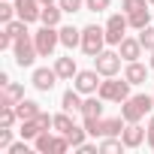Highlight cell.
Here are the masks:
<instances>
[{
	"label": "cell",
	"mask_w": 154,
	"mask_h": 154,
	"mask_svg": "<svg viewBox=\"0 0 154 154\" xmlns=\"http://www.w3.org/2000/svg\"><path fill=\"white\" fill-rule=\"evenodd\" d=\"M151 109H154V94L151 97L148 94H136V97H127L121 103V118L127 124H133V121H142L145 115H151Z\"/></svg>",
	"instance_id": "6da1fadb"
},
{
	"label": "cell",
	"mask_w": 154,
	"mask_h": 154,
	"mask_svg": "<svg viewBox=\"0 0 154 154\" xmlns=\"http://www.w3.org/2000/svg\"><path fill=\"white\" fill-rule=\"evenodd\" d=\"M106 103H124L130 97V82L127 79H118V75H106L100 82V91H97Z\"/></svg>",
	"instance_id": "7a4b0ae2"
},
{
	"label": "cell",
	"mask_w": 154,
	"mask_h": 154,
	"mask_svg": "<svg viewBox=\"0 0 154 154\" xmlns=\"http://www.w3.org/2000/svg\"><path fill=\"white\" fill-rule=\"evenodd\" d=\"M106 45H109V42H106V27H100V24L82 27V45H79V48H82L88 57H97Z\"/></svg>",
	"instance_id": "3957f363"
},
{
	"label": "cell",
	"mask_w": 154,
	"mask_h": 154,
	"mask_svg": "<svg viewBox=\"0 0 154 154\" xmlns=\"http://www.w3.org/2000/svg\"><path fill=\"white\" fill-rule=\"evenodd\" d=\"M33 42H36L39 57H51L54 48L60 45V27H48V24H42V27L33 33Z\"/></svg>",
	"instance_id": "277c9868"
},
{
	"label": "cell",
	"mask_w": 154,
	"mask_h": 154,
	"mask_svg": "<svg viewBox=\"0 0 154 154\" xmlns=\"http://www.w3.org/2000/svg\"><path fill=\"white\" fill-rule=\"evenodd\" d=\"M12 54H15V63H18L21 69H24V66H33V60L39 57L36 42H33V33L18 36V39H15V45H12Z\"/></svg>",
	"instance_id": "5b68a950"
},
{
	"label": "cell",
	"mask_w": 154,
	"mask_h": 154,
	"mask_svg": "<svg viewBox=\"0 0 154 154\" xmlns=\"http://www.w3.org/2000/svg\"><path fill=\"white\" fill-rule=\"evenodd\" d=\"M121 60H124V57H121L118 51L103 48V51L94 57V69L103 75V79H106V75H118V72H121Z\"/></svg>",
	"instance_id": "8992f818"
},
{
	"label": "cell",
	"mask_w": 154,
	"mask_h": 154,
	"mask_svg": "<svg viewBox=\"0 0 154 154\" xmlns=\"http://www.w3.org/2000/svg\"><path fill=\"white\" fill-rule=\"evenodd\" d=\"M127 27H130V21H127L124 12L109 15V21H106V42L109 45H121V39L127 36Z\"/></svg>",
	"instance_id": "52a82bcc"
},
{
	"label": "cell",
	"mask_w": 154,
	"mask_h": 154,
	"mask_svg": "<svg viewBox=\"0 0 154 154\" xmlns=\"http://www.w3.org/2000/svg\"><path fill=\"white\" fill-rule=\"evenodd\" d=\"M100 79H103V75L97 69H79L75 79H72V88L82 91V94H97L100 91Z\"/></svg>",
	"instance_id": "ba28073f"
},
{
	"label": "cell",
	"mask_w": 154,
	"mask_h": 154,
	"mask_svg": "<svg viewBox=\"0 0 154 154\" xmlns=\"http://www.w3.org/2000/svg\"><path fill=\"white\" fill-rule=\"evenodd\" d=\"M57 79H60V75H57V69H54V66H51V69H48V66H36V69H33V75H30V85H33L36 91L48 94V91L57 85Z\"/></svg>",
	"instance_id": "9c48e42d"
},
{
	"label": "cell",
	"mask_w": 154,
	"mask_h": 154,
	"mask_svg": "<svg viewBox=\"0 0 154 154\" xmlns=\"http://www.w3.org/2000/svg\"><path fill=\"white\" fill-rule=\"evenodd\" d=\"M12 3H15V12H18L21 21H27V24L39 21V12H42V3H39V0H12Z\"/></svg>",
	"instance_id": "30bf717a"
},
{
	"label": "cell",
	"mask_w": 154,
	"mask_h": 154,
	"mask_svg": "<svg viewBox=\"0 0 154 154\" xmlns=\"http://www.w3.org/2000/svg\"><path fill=\"white\" fill-rule=\"evenodd\" d=\"M142 51H145V48H142L139 36H136V39H133V36H124V39H121V45H118V54L124 57V63L139 60V57H142Z\"/></svg>",
	"instance_id": "8fae6325"
},
{
	"label": "cell",
	"mask_w": 154,
	"mask_h": 154,
	"mask_svg": "<svg viewBox=\"0 0 154 154\" xmlns=\"http://www.w3.org/2000/svg\"><path fill=\"white\" fill-rule=\"evenodd\" d=\"M145 136H148V130H142V127H139V121L127 124V127H124V133H121V139H124V145H127V148H139V145L145 142Z\"/></svg>",
	"instance_id": "7c38bea8"
},
{
	"label": "cell",
	"mask_w": 154,
	"mask_h": 154,
	"mask_svg": "<svg viewBox=\"0 0 154 154\" xmlns=\"http://www.w3.org/2000/svg\"><path fill=\"white\" fill-rule=\"evenodd\" d=\"M103 103H106V100H103L100 94H88V100L82 103V112H79V115H82V118H103Z\"/></svg>",
	"instance_id": "4fadbf2b"
},
{
	"label": "cell",
	"mask_w": 154,
	"mask_h": 154,
	"mask_svg": "<svg viewBox=\"0 0 154 154\" xmlns=\"http://www.w3.org/2000/svg\"><path fill=\"white\" fill-rule=\"evenodd\" d=\"M82 91H75V88H69V91H63V97H60V109L63 112H69V115H75V112H82Z\"/></svg>",
	"instance_id": "5bb4252c"
},
{
	"label": "cell",
	"mask_w": 154,
	"mask_h": 154,
	"mask_svg": "<svg viewBox=\"0 0 154 154\" xmlns=\"http://www.w3.org/2000/svg\"><path fill=\"white\" fill-rule=\"evenodd\" d=\"M21 100H24V88H21L18 82L3 85V94H0V106H15V103H21Z\"/></svg>",
	"instance_id": "9a60e30c"
},
{
	"label": "cell",
	"mask_w": 154,
	"mask_h": 154,
	"mask_svg": "<svg viewBox=\"0 0 154 154\" xmlns=\"http://www.w3.org/2000/svg\"><path fill=\"white\" fill-rule=\"evenodd\" d=\"M124 79H127L130 85H142V82L148 79V66H142L139 60H130V63L124 66Z\"/></svg>",
	"instance_id": "2e32d148"
},
{
	"label": "cell",
	"mask_w": 154,
	"mask_h": 154,
	"mask_svg": "<svg viewBox=\"0 0 154 154\" xmlns=\"http://www.w3.org/2000/svg\"><path fill=\"white\" fill-rule=\"evenodd\" d=\"M60 45L63 48H79L82 45V30L72 27V24H63L60 27Z\"/></svg>",
	"instance_id": "e0dca14e"
},
{
	"label": "cell",
	"mask_w": 154,
	"mask_h": 154,
	"mask_svg": "<svg viewBox=\"0 0 154 154\" xmlns=\"http://www.w3.org/2000/svg\"><path fill=\"white\" fill-rule=\"evenodd\" d=\"M54 69L63 82H72L75 79V72H79V66H75V57H57L54 60Z\"/></svg>",
	"instance_id": "ac0fdd59"
},
{
	"label": "cell",
	"mask_w": 154,
	"mask_h": 154,
	"mask_svg": "<svg viewBox=\"0 0 154 154\" xmlns=\"http://www.w3.org/2000/svg\"><path fill=\"white\" fill-rule=\"evenodd\" d=\"M60 15H63V9H60L57 3H48V6H42L39 21H42V24H48V27H60Z\"/></svg>",
	"instance_id": "d6986e66"
},
{
	"label": "cell",
	"mask_w": 154,
	"mask_h": 154,
	"mask_svg": "<svg viewBox=\"0 0 154 154\" xmlns=\"http://www.w3.org/2000/svg\"><path fill=\"white\" fill-rule=\"evenodd\" d=\"M15 112H18V121H30V118L39 115V103H33V100H21V103H15Z\"/></svg>",
	"instance_id": "ffe728a7"
},
{
	"label": "cell",
	"mask_w": 154,
	"mask_h": 154,
	"mask_svg": "<svg viewBox=\"0 0 154 154\" xmlns=\"http://www.w3.org/2000/svg\"><path fill=\"white\" fill-rule=\"evenodd\" d=\"M127 21H130V27H133V30H142V27H148V24H151V9L145 6V9H139V12H130V15H127Z\"/></svg>",
	"instance_id": "44dd1931"
},
{
	"label": "cell",
	"mask_w": 154,
	"mask_h": 154,
	"mask_svg": "<svg viewBox=\"0 0 154 154\" xmlns=\"http://www.w3.org/2000/svg\"><path fill=\"white\" fill-rule=\"evenodd\" d=\"M33 148H36L39 154H51V151H54V136H51V130H42V133L33 139Z\"/></svg>",
	"instance_id": "7402d4cb"
},
{
	"label": "cell",
	"mask_w": 154,
	"mask_h": 154,
	"mask_svg": "<svg viewBox=\"0 0 154 154\" xmlns=\"http://www.w3.org/2000/svg\"><path fill=\"white\" fill-rule=\"evenodd\" d=\"M127 145H124V139L121 136H106V139H100V154H118V151H124Z\"/></svg>",
	"instance_id": "603a6c76"
},
{
	"label": "cell",
	"mask_w": 154,
	"mask_h": 154,
	"mask_svg": "<svg viewBox=\"0 0 154 154\" xmlns=\"http://www.w3.org/2000/svg\"><path fill=\"white\" fill-rule=\"evenodd\" d=\"M72 127H75V121H72V115L60 109V112L54 115V124H51V130H57V133H69Z\"/></svg>",
	"instance_id": "cb8c5ba5"
},
{
	"label": "cell",
	"mask_w": 154,
	"mask_h": 154,
	"mask_svg": "<svg viewBox=\"0 0 154 154\" xmlns=\"http://www.w3.org/2000/svg\"><path fill=\"white\" fill-rule=\"evenodd\" d=\"M18 133H21V139H30V142H33V139L42 133V127L36 124V118H30V121H21V130H18Z\"/></svg>",
	"instance_id": "d4e9b609"
},
{
	"label": "cell",
	"mask_w": 154,
	"mask_h": 154,
	"mask_svg": "<svg viewBox=\"0 0 154 154\" xmlns=\"http://www.w3.org/2000/svg\"><path fill=\"white\" fill-rule=\"evenodd\" d=\"M12 39H18V36H24L27 33V21H21V18H12V21H6V27H3Z\"/></svg>",
	"instance_id": "484cf974"
},
{
	"label": "cell",
	"mask_w": 154,
	"mask_h": 154,
	"mask_svg": "<svg viewBox=\"0 0 154 154\" xmlns=\"http://www.w3.org/2000/svg\"><path fill=\"white\" fill-rule=\"evenodd\" d=\"M15 121H18L15 106H0V127H15Z\"/></svg>",
	"instance_id": "4316f807"
},
{
	"label": "cell",
	"mask_w": 154,
	"mask_h": 154,
	"mask_svg": "<svg viewBox=\"0 0 154 154\" xmlns=\"http://www.w3.org/2000/svg\"><path fill=\"white\" fill-rule=\"evenodd\" d=\"M63 136L69 139V145H72V148H79V145L85 142V136H88V130H85V127H79V124H75V127H72L69 133H63Z\"/></svg>",
	"instance_id": "83f0119b"
},
{
	"label": "cell",
	"mask_w": 154,
	"mask_h": 154,
	"mask_svg": "<svg viewBox=\"0 0 154 154\" xmlns=\"http://www.w3.org/2000/svg\"><path fill=\"white\" fill-rule=\"evenodd\" d=\"M139 42H142L145 51H154V27H151V24L139 30Z\"/></svg>",
	"instance_id": "f1b7e54d"
},
{
	"label": "cell",
	"mask_w": 154,
	"mask_h": 154,
	"mask_svg": "<svg viewBox=\"0 0 154 154\" xmlns=\"http://www.w3.org/2000/svg\"><path fill=\"white\" fill-rule=\"evenodd\" d=\"M12 18H18V12H15V3H9V0H3L0 3V21H12Z\"/></svg>",
	"instance_id": "f546056e"
},
{
	"label": "cell",
	"mask_w": 154,
	"mask_h": 154,
	"mask_svg": "<svg viewBox=\"0 0 154 154\" xmlns=\"http://www.w3.org/2000/svg\"><path fill=\"white\" fill-rule=\"evenodd\" d=\"M57 6L72 15V12H82V9H85V0H57Z\"/></svg>",
	"instance_id": "4dcf8cb0"
},
{
	"label": "cell",
	"mask_w": 154,
	"mask_h": 154,
	"mask_svg": "<svg viewBox=\"0 0 154 154\" xmlns=\"http://www.w3.org/2000/svg\"><path fill=\"white\" fill-rule=\"evenodd\" d=\"M145 6H148V0H124V3H121V12L130 15V12H139V9H145Z\"/></svg>",
	"instance_id": "1f68e13d"
},
{
	"label": "cell",
	"mask_w": 154,
	"mask_h": 154,
	"mask_svg": "<svg viewBox=\"0 0 154 154\" xmlns=\"http://www.w3.org/2000/svg\"><path fill=\"white\" fill-rule=\"evenodd\" d=\"M112 0H85V9L88 12H106Z\"/></svg>",
	"instance_id": "d6a6232c"
},
{
	"label": "cell",
	"mask_w": 154,
	"mask_h": 154,
	"mask_svg": "<svg viewBox=\"0 0 154 154\" xmlns=\"http://www.w3.org/2000/svg\"><path fill=\"white\" fill-rule=\"evenodd\" d=\"M12 145V127H0V148H9Z\"/></svg>",
	"instance_id": "836d02e7"
},
{
	"label": "cell",
	"mask_w": 154,
	"mask_h": 154,
	"mask_svg": "<svg viewBox=\"0 0 154 154\" xmlns=\"http://www.w3.org/2000/svg\"><path fill=\"white\" fill-rule=\"evenodd\" d=\"M36 124H39V127H42V130H48V127H51V124H54V115H45V112H42V109H39V115H36Z\"/></svg>",
	"instance_id": "e575fe53"
},
{
	"label": "cell",
	"mask_w": 154,
	"mask_h": 154,
	"mask_svg": "<svg viewBox=\"0 0 154 154\" xmlns=\"http://www.w3.org/2000/svg\"><path fill=\"white\" fill-rule=\"evenodd\" d=\"M6 151H9V154H27V139H21V142H12Z\"/></svg>",
	"instance_id": "d590c367"
},
{
	"label": "cell",
	"mask_w": 154,
	"mask_h": 154,
	"mask_svg": "<svg viewBox=\"0 0 154 154\" xmlns=\"http://www.w3.org/2000/svg\"><path fill=\"white\" fill-rule=\"evenodd\" d=\"M75 151H79V154H97V151H100V145H91V142H82V145L75 148Z\"/></svg>",
	"instance_id": "8d00e7d4"
},
{
	"label": "cell",
	"mask_w": 154,
	"mask_h": 154,
	"mask_svg": "<svg viewBox=\"0 0 154 154\" xmlns=\"http://www.w3.org/2000/svg\"><path fill=\"white\" fill-rule=\"evenodd\" d=\"M145 130H148V136H145V142H148V148H154V115L148 118V127H145Z\"/></svg>",
	"instance_id": "74e56055"
},
{
	"label": "cell",
	"mask_w": 154,
	"mask_h": 154,
	"mask_svg": "<svg viewBox=\"0 0 154 154\" xmlns=\"http://www.w3.org/2000/svg\"><path fill=\"white\" fill-rule=\"evenodd\" d=\"M39 3H42V6H48V3H57V0H39Z\"/></svg>",
	"instance_id": "f35d334b"
},
{
	"label": "cell",
	"mask_w": 154,
	"mask_h": 154,
	"mask_svg": "<svg viewBox=\"0 0 154 154\" xmlns=\"http://www.w3.org/2000/svg\"><path fill=\"white\" fill-rule=\"evenodd\" d=\"M148 66H151V69H154V51H151V63H148Z\"/></svg>",
	"instance_id": "ab89813d"
},
{
	"label": "cell",
	"mask_w": 154,
	"mask_h": 154,
	"mask_svg": "<svg viewBox=\"0 0 154 154\" xmlns=\"http://www.w3.org/2000/svg\"><path fill=\"white\" fill-rule=\"evenodd\" d=\"M148 3H151V6H154V0H148Z\"/></svg>",
	"instance_id": "60d3db41"
}]
</instances>
